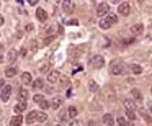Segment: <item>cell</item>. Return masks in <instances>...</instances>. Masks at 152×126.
Instances as JSON below:
<instances>
[{
  "label": "cell",
  "instance_id": "cell-1",
  "mask_svg": "<svg viewBox=\"0 0 152 126\" xmlns=\"http://www.w3.org/2000/svg\"><path fill=\"white\" fill-rule=\"evenodd\" d=\"M116 23H118V16L116 15H108V16L100 20L98 26L102 28V30H110V28L113 26V25H116Z\"/></svg>",
  "mask_w": 152,
  "mask_h": 126
},
{
  "label": "cell",
  "instance_id": "cell-2",
  "mask_svg": "<svg viewBox=\"0 0 152 126\" xmlns=\"http://www.w3.org/2000/svg\"><path fill=\"white\" fill-rule=\"evenodd\" d=\"M110 72L113 74V75H121L123 72H124V65H123L121 61H113L110 64Z\"/></svg>",
  "mask_w": 152,
  "mask_h": 126
},
{
  "label": "cell",
  "instance_id": "cell-3",
  "mask_svg": "<svg viewBox=\"0 0 152 126\" xmlns=\"http://www.w3.org/2000/svg\"><path fill=\"white\" fill-rule=\"evenodd\" d=\"M103 64H105V59H103V56H92L90 57V65L95 69H100L103 67Z\"/></svg>",
  "mask_w": 152,
  "mask_h": 126
},
{
  "label": "cell",
  "instance_id": "cell-4",
  "mask_svg": "<svg viewBox=\"0 0 152 126\" xmlns=\"http://www.w3.org/2000/svg\"><path fill=\"white\" fill-rule=\"evenodd\" d=\"M108 13H110V5L105 4V2H102V4H100L98 7H97V15L103 18V16H107Z\"/></svg>",
  "mask_w": 152,
  "mask_h": 126
},
{
  "label": "cell",
  "instance_id": "cell-5",
  "mask_svg": "<svg viewBox=\"0 0 152 126\" xmlns=\"http://www.w3.org/2000/svg\"><path fill=\"white\" fill-rule=\"evenodd\" d=\"M74 7H75L74 0H62V11L64 13H72Z\"/></svg>",
  "mask_w": 152,
  "mask_h": 126
},
{
  "label": "cell",
  "instance_id": "cell-6",
  "mask_svg": "<svg viewBox=\"0 0 152 126\" xmlns=\"http://www.w3.org/2000/svg\"><path fill=\"white\" fill-rule=\"evenodd\" d=\"M10 95H11V87L10 85H5V87L2 88V92H0L2 102H8V100H10Z\"/></svg>",
  "mask_w": 152,
  "mask_h": 126
},
{
  "label": "cell",
  "instance_id": "cell-7",
  "mask_svg": "<svg viewBox=\"0 0 152 126\" xmlns=\"http://www.w3.org/2000/svg\"><path fill=\"white\" fill-rule=\"evenodd\" d=\"M118 11H119V15H129V11H131V7H129V4H126V2H121L119 4V7H118Z\"/></svg>",
  "mask_w": 152,
  "mask_h": 126
},
{
  "label": "cell",
  "instance_id": "cell-8",
  "mask_svg": "<svg viewBox=\"0 0 152 126\" xmlns=\"http://www.w3.org/2000/svg\"><path fill=\"white\" fill-rule=\"evenodd\" d=\"M46 80H48L49 84H56L57 80H59V72H57V70H51V72L46 75Z\"/></svg>",
  "mask_w": 152,
  "mask_h": 126
},
{
  "label": "cell",
  "instance_id": "cell-9",
  "mask_svg": "<svg viewBox=\"0 0 152 126\" xmlns=\"http://www.w3.org/2000/svg\"><path fill=\"white\" fill-rule=\"evenodd\" d=\"M26 107H28V103H26V100H20L18 103L15 105V113H21V111H25L26 110Z\"/></svg>",
  "mask_w": 152,
  "mask_h": 126
},
{
  "label": "cell",
  "instance_id": "cell-10",
  "mask_svg": "<svg viewBox=\"0 0 152 126\" xmlns=\"http://www.w3.org/2000/svg\"><path fill=\"white\" fill-rule=\"evenodd\" d=\"M36 18L44 23L46 20H48V11H46L44 8H38V10H36Z\"/></svg>",
  "mask_w": 152,
  "mask_h": 126
},
{
  "label": "cell",
  "instance_id": "cell-11",
  "mask_svg": "<svg viewBox=\"0 0 152 126\" xmlns=\"http://www.w3.org/2000/svg\"><path fill=\"white\" fill-rule=\"evenodd\" d=\"M62 97H54L53 100H51V108L53 110H57V108H61V105H62Z\"/></svg>",
  "mask_w": 152,
  "mask_h": 126
},
{
  "label": "cell",
  "instance_id": "cell-12",
  "mask_svg": "<svg viewBox=\"0 0 152 126\" xmlns=\"http://www.w3.org/2000/svg\"><path fill=\"white\" fill-rule=\"evenodd\" d=\"M103 123L107 126H113V123H114V118H113V115H110V113H107V115H103Z\"/></svg>",
  "mask_w": 152,
  "mask_h": 126
},
{
  "label": "cell",
  "instance_id": "cell-13",
  "mask_svg": "<svg viewBox=\"0 0 152 126\" xmlns=\"http://www.w3.org/2000/svg\"><path fill=\"white\" fill-rule=\"evenodd\" d=\"M21 80H23V84H25V85L33 84V79H31V74L30 72H23L21 74Z\"/></svg>",
  "mask_w": 152,
  "mask_h": 126
},
{
  "label": "cell",
  "instance_id": "cell-14",
  "mask_svg": "<svg viewBox=\"0 0 152 126\" xmlns=\"http://www.w3.org/2000/svg\"><path fill=\"white\" fill-rule=\"evenodd\" d=\"M21 123H23V116H20V115H16V116H13V118L10 120L11 126H20Z\"/></svg>",
  "mask_w": 152,
  "mask_h": 126
},
{
  "label": "cell",
  "instance_id": "cell-15",
  "mask_svg": "<svg viewBox=\"0 0 152 126\" xmlns=\"http://www.w3.org/2000/svg\"><path fill=\"white\" fill-rule=\"evenodd\" d=\"M131 95H133V98L136 100V102H139L141 103L142 102V93L139 90H137V88H134V90H131Z\"/></svg>",
  "mask_w": 152,
  "mask_h": 126
},
{
  "label": "cell",
  "instance_id": "cell-16",
  "mask_svg": "<svg viewBox=\"0 0 152 126\" xmlns=\"http://www.w3.org/2000/svg\"><path fill=\"white\" fill-rule=\"evenodd\" d=\"M142 31H144V25H134V26H131V33L133 34H141Z\"/></svg>",
  "mask_w": 152,
  "mask_h": 126
},
{
  "label": "cell",
  "instance_id": "cell-17",
  "mask_svg": "<svg viewBox=\"0 0 152 126\" xmlns=\"http://www.w3.org/2000/svg\"><path fill=\"white\" fill-rule=\"evenodd\" d=\"M33 88L34 90H41L43 88V85H44V82H43V79H36V80H33Z\"/></svg>",
  "mask_w": 152,
  "mask_h": 126
},
{
  "label": "cell",
  "instance_id": "cell-18",
  "mask_svg": "<svg viewBox=\"0 0 152 126\" xmlns=\"http://www.w3.org/2000/svg\"><path fill=\"white\" fill-rule=\"evenodd\" d=\"M36 120H38L39 123H44L46 120H48V115H46L44 111H36Z\"/></svg>",
  "mask_w": 152,
  "mask_h": 126
},
{
  "label": "cell",
  "instance_id": "cell-19",
  "mask_svg": "<svg viewBox=\"0 0 152 126\" xmlns=\"http://www.w3.org/2000/svg\"><path fill=\"white\" fill-rule=\"evenodd\" d=\"M16 74V67H13V65H10V67L5 69V75L7 77H13Z\"/></svg>",
  "mask_w": 152,
  "mask_h": 126
},
{
  "label": "cell",
  "instance_id": "cell-20",
  "mask_svg": "<svg viewBox=\"0 0 152 126\" xmlns=\"http://www.w3.org/2000/svg\"><path fill=\"white\" fill-rule=\"evenodd\" d=\"M67 116L69 118H77V108L75 107H69L67 108Z\"/></svg>",
  "mask_w": 152,
  "mask_h": 126
},
{
  "label": "cell",
  "instance_id": "cell-21",
  "mask_svg": "<svg viewBox=\"0 0 152 126\" xmlns=\"http://www.w3.org/2000/svg\"><path fill=\"white\" fill-rule=\"evenodd\" d=\"M124 107H126V110H133L134 111V108H136V105H134V102L133 100H124Z\"/></svg>",
  "mask_w": 152,
  "mask_h": 126
},
{
  "label": "cell",
  "instance_id": "cell-22",
  "mask_svg": "<svg viewBox=\"0 0 152 126\" xmlns=\"http://www.w3.org/2000/svg\"><path fill=\"white\" fill-rule=\"evenodd\" d=\"M26 121H28V123H33V121H36V111H30V113H28V116H26Z\"/></svg>",
  "mask_w": 152,
  "mask_h": 126
},
{
  "label": "cell",
  "instance_id": "cell-23",
  "mask_svg": "<svg viewBox=\"0 0 152 126\" xmlns=\"http://www.w3.org/2000/svg\"><path fill=\"white\" fill-rule=\"evenodd\" d=\"M33 100H34V103H38V105H41V103L44 102L46 98H44V97H43V95H39V93H36V95L33 97Z\"/></svg>",
  "mask_w": 152,
  "mask_h": 126
},
{
  "label": "cell",
  "instance_id": "cell-24",
  "mask_svg": "<svg viewBox=\"0 0 152 126\" xmlns=\"http://www.w3.org/2000/svg\"><path fill=\"white\" fill-rule=\"evenodd\" d=\"M139 113H141V116L146 120V121H147V123H151V116L147 115V111H146L144 108H141V110H139Z\"/></svg>",
  "mask_w": 152,
  "mask_h": 126
},
{
  "label": "cell",
  "instance_id": "cell-25",
  "mask_svg": "<svg viewBox=\"0 0 152 126\" xmlns=\"http://www.w3.org/2000/svg\"><path fill=\"white\" fill-rule=\"evenodd\" d=\"M18 97H20V100H26V98H28V90L21 88V90L18 92Z\"/></svg>",
  "mask_w": 152,
  "mask_h": 126
},
{
  "label": "cell",
  "instance_id": "cell-26",
  "mask_svg": "<svg viewBox=\"0 0 152 126\" xmlns=\"http://www.w3.org/2000/svg\"><path fill=\"white\" fill-rule=\"evenodd\" d=\"M15 59H16V51L11 49L10 53H8V61H10V62H15Z\"/></svg>",
  "mask_w": 152,
  "mask_h": 126
},
{
  "label": "cell",
  "instance_id": "cell-27",
  "mask_svg": "<svg viewBox=\"0 0 152 126\" xmlns=\"http://www.w3.org/2000/svg\"><path fill=\"white\" fill-rule=\"evenodd\" d=\"M88 88H90V92H98V85H97V82H93V80H90Z\"/></svg>",
  "mask_w": 152,
  "mask_h": 126
},
{
  "label": "cell",
  "instance_id": "cell-28",
  "mask_svg": "<svg viewBox=\"0 0 152 126\" xmlns=\"http://www.w3.org/2000/svg\"><path fill=\"white\" fill-rule=\"evenodd\" d=\"M116 123H118L119 126H128V121H126V118H123V116H118V118H116Z\"/></svg>",
  "mask_w": 152,
  "mask_h": 126
},
{
  "label": "cell",
  "instance_id": "cell-29",
  "mask_svg": "<svg viewBox=\"0 0 152 126\" xmlns=\"http://www.w3.org/2000/svg\"><path fill=\"white\" fill-rule=\"evenodd\" d=\"M131 69H133L134 74H141L142 72V67H141V65H137V64H133V65H131Z\"/></svg>",
  "mask_w": 152,
  "mask_h": 126
},
{
  "label": "cell",
  "instance_id": "cell-30",
  "mask_svg": "<svg viewBox=\"0 0 152 126\" xmlns=\"http://www.w3.org/2000/svg\"><path fill=\"white\" fill-rule=\"evenodd\" d=\"M126 116L131 120V121H134L136 120V115H134V111L133 110H126Z\"/></svg>",
  "mask_w": 152,
  "mask_h": 126
},
{
  "label": "cell",
  "instance_id": "cell-31",
  "mask_svg": "<svg viewBox=\"0 0 152 126\" xmlns=\"http://www.w3.org/2000/svg\"><path fill=\"white\" fill-rule=\"evenodd\" d=\"M39 107H41L43 110H48V108L51 107V102H48V100H44V102H43L41 105H39Z\"/></svg>",
  "mask_w": 152,
  "mask_h": 126
},
{
  "label": "cell",
  "instance_id": "cell-32",
  "mask_svg": "<svg viewBox=\"0 0 152 126\" xmlns=\"http://www.w3.org/2000/svg\"><path fill=\"white\" fill-rule=\"evenodd\" d=\"M59 118H61V121H65V120H67L69 116H67V113H62L61 116H59Z\"/></svg>",
  "mask_w": 152,
  "mask_h": 126
},
{
  "label": "cell",
  "instance_id": "cell-33",
  "mask_svg": "<svg viewBox=\"0 0 152 126\" xmlns=\"http://www.w3.org/2000/svg\"><path fill=\"white\" fill-rule=\"evenodd\" d=\"M26 2H28L30 5H36V4H38V0H26Z\"/></svg>",
  "mask_w": 152,
  "mask_h": 126
},
{
  "label": "cell",
  "instance_id": "cell-34",
  "mask_svg": "<svg viewBox=\"0 0 152 126\" xmlns=\"http://www.w3.org/2000/svg\"><path fill=\"white\" fill-rule=\"evenodd\" d=\"M48 69H49V65H48V64H46V65H43V67H41V72H46Z\"/></svg>",
  "mask_w": 152,
  "mask_h": 126
},
{
  "label": "cell",
  "instance_id": "cell-35",
  "mask_svg": "<svg viewBox=\"0 0 152 126\" xmlns=\"http://www.w3.org/2000/svg\"><path fill=\"white\" fill-rule=\"evenodd\" d=\"M26 54H28L26 48H21V56H26Z\"/></svg>",
  "mask_w": 152,
  "mask_h": 126
},
{
  "label": "cell",
  "instance_id": "cell-36",
  "mask_svg": "<svg viewBox=\"0 0 152 126\" xmlns=\"http://www.w3.org/2000/svg\"><path fill=\"white\" fill-rule=\"evenodd\" d=\"M69 25H79V21H77V20H70V21H69Z\"/></svg>",
  "mask_w": 152,
  "mask_h": 126
},
{
  "label": "cell",
  "instance_id": "cell-37",
  "mask_svg": "<svg viewBox=\"0 0 152 126\" xmlns=\"http://www.w3.org/2000/svg\"><path fill=\"white\" fill-rule=\"evenodd\" d=\"M70 126H79V121H75V120H74V121L70 123Z\"/></svg>",
  "mask_w": 152,
  "mask_h": 126
},
{
  "label": "cell",
  "instance_id": "cell-38",
  "mask_svg": "<svg viewBox=\"0 0 152 126\" xmlns=\"http://www.w3.org/2000/svg\"><path fill=\"white\" fill-rule=\"evenodd\" d=\"M4 21H5V20H4V16L0 15V25H4Z\"/></svg>",
  "mask_w": 152,
  "mask_h": 126
},
{
  "label": "cell",
  "instance_id": "cell-39",
  "mask_svg": "<svg viewBox=\"0 0 152 126\" xmlns=\"http://www.w3.org/2000/svg\"><path fill=\"white\" fill-rule=\"evenodd\" d=\"M5 85H4V80H0V88H4Z\"/></svg>",
  "mask_w": 152,
  "mask_h": 126
},
{
  "label": "cell",
  "instance_id": "cell-40",
  "mask_svg": "<svg viewBox=\"0 0 152 126\" xmlns=\"http://www.w3.org/2000/svg\"><path fill=\"white\" fill-rule=\"evenodd\" d=\"M111 2H113V4H121V2H119V0H111Z\"/></svg>",
  "mask_w": 152,
  "mask_h": 126
},
{
  "label": "cell",
  "instance_id": "cell-41",
  "mask_svg": "<svg viewBox=\"0 0 152 126\" xmlns=\"http://www.w3.org/2000/svg\"><path fill=\"white\" fill-rule=\"evenodd\" d=\"M88 126H97V125H95L93 121H90V123H88Z\"/></svg>",
  "mask_w": 152,
  "mask_h": 126
},
{
  "label": "cell",
  "instance_id": "cell-42",
  "mask_svg": "<svg viewBox=\"0 0 152 126\" xmlns=\"http://www.w3.org/2000/svg\"><path fill=\"white\" fill-rule=\"evenodd\" d=\"M149 108H151V111H152V102H151V105H149Z\"/></svg>",
  "mask_w": 152,
  "mask_h": 126
},
{
  "label": "cell",
  "instance_id": "cell-43",
  "mask_svg": "<svg viewBox=\"0 0 152 126\" xmlns=\"http://www.w3.org/2000/svg\"><path fill=\"white\" fill-rule=\"evenodd\" d=\"M128 126H134V125H133V123H131V125H128Z\"/></svg>",
  "mask_w": 152,
  "mask_h": 126
},
{
  "label": "cell",
  "instance_id": "cell-44",
  "mask_svg": "<svg viewBox=\"0 0 152 126\" xmlns=\"http://www.w3.org/2000/svg\"><path fill=\"white\" fill-rule=\"evenodd\" d=\"M57 126H62V125H57Z\"/></svg>",
  "mask_w": 152,
  "mask_h": 126
},
{
  "label": "cell",
  "instance_id": "cell-45",
  "mask_svg": "<svg viewBox=\"0 0 152 126\" xmlns=\"http://www.w3.org/2000/svg\"><path fill=\"white\" fill-rule=\"evenodd\" d=\"M151 92H152V88H151Z\"/></svg>",
  "mask_w": 152,
  "mask_h": 126
},
{
  "label": "cell",
  "instance_id": "cell-46",
  "mask_svg": "<svg viewBox=\"0 0 152 126\" xmlns=\"http://www.w3.org/2000/svg\"><path fill=\"white\" fill-rule=\"evenodd\" d=\"M57 2H59V0H57Z\"/></svg>",
  "mask_w": 152,
  "mask_h": 126
}]
</instances>
